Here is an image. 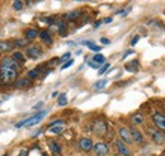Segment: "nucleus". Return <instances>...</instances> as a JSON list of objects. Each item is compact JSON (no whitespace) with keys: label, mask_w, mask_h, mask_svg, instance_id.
<instances>
[{"label":"nucleus","mask_w":165,"mask_h":156,"mask_svg":"<svg viewBox=\"0 0 165 156\" xmlns=\"http://www.w3.org/2000/svg\"><path fill=\"white\" fill-rule=\"evenodd\" d=\"M42 156H47V155H46V154H43V155H42Z\"/></svg>","instance_id":"nucleus-43"},{"label":"nucleus","mask_w":165,"mask_h":156,"mask_svg":"<svg viewBox=\"0 0 165 156\" xmlns=\"http://www.w3.org/2000/svg\"><path fill=\"white\" fill-rule=\"evenodd\" d=\"M79 146L82 151H90L94 146H93V142L90 138H87V137H82L80 141H79Z\"/></svg>","instance_id":"nucleus-12"},{"label":"nucleus","mask_w":165,"mask_h":156,"mask_svg":"<svg viewBox=\"0 0 165 156\" xmlns=\"http://www.w3.org/2000/svg\"><path fill=\"white\" fill-rule=\"evenodd\" d=\"M132 53H133V51H132V50L127 51V52H126L125 55H123V59H126V57H127V56H128V55H132Z\"/></svg>","instance_id":"nucleus-37"},{"label":"nucleus","mask_w":165,"mask_h":156,"mask_svg":"<svg viewBox=\"0 0 165 156\" xmlns=\"http://www.w3.org/2000/svg\"><path fill=\"white\" fill-rule=\"evenodd\" d=\"M70 56H71V55H70V52H66V53L62 56V57L60 59V61H67L69 59H70Z\"/></svg>","instance_id":"nucleus-33"},{"label":"nucleus","mask_w":165,"mask_h":156,"mask_svg":"<svg viewBox=\"0 0 165 156\" xmlns=\"http://www.w3.org/2000/svg\"><path fill=\"white\" fill-rule=\"evenodd\" d=\"M66 23L64 22V20H61V19H59L57 20V29H59V33H60V36H66Z\"/></svg>","instance_id":"nucleus-18"},{"label":"nucleus","mask_w":165,"mask_h":156,"mask_svg":"<svg viewBox=\"0 0 165 156\" xmlns=\"http://www.w3.org/2000/svg\"><path fill=\"white\" fill-rule=\"evenodd\" d=\"M88 65H89L90 67H93V69H99V66H100V65L95 64V62H93V61H89V62H88Z\"/></svg>","instance_id":"nucleus-34"},{"label":"nucleus","mask_w":165,"mask_h":156,"mask_svg":"<svg viewBox=\"0 0 165 156\" xmlns=\"http://www.w3.org/2000/svg\"><path fill=\"white\" fill-rule=\"evenodd\" d=\"M38 75H39V67H36V69L31 70V71H28V74H27V78H29L32 80V79H37Z\"/></svg>","instance_id":"nucleus-24"},{"label":"nucleus","mask_w":165,"mask_h":156,"mask_svg":"<svg viewBox=\"0 0 165 156\" xmlns=\"http://www.w3.org/2000/svg\"><path fill=\"white\" fill-rule=\"evenodd\" d=\"M153 122L158 130L165 133V116H163L161 113H154L153 114Z\"/></svg>","instance_id":"nucleus-5"},{"label":"nucleus","mask_w":165,"mask_h":156,"mask_svg":"<svg viewBox=\"0 0 165 156\" xmlns=\"http://www.w3.org/2000/svg\"><path fill=\"white\" fill-rule=\"evenodd\" d=\"M146 132H147V135L153 138L156 144H164L165 142V135H164V132H161L160 130H158L156 127H147L146 128Z\"/></svg>","instance_id":"nucleus-3"},{"label":"nucleus","mask_w":165,"mask_h":156,"mask_svg":"<svg viewBox=\"0 0 165 156\" xmlns=\"http://www.w3.org/2000/svg\"><path fill=\"white\" fill-rule=\"evenodd\" d=\"M27 56H28L29 59L36 60V59L42 56V50H41L39 46H31V47L27 48Z\"/></svg>","instance_id":"nucleus-8"},{"label":"nucleus","mask_w":165,"mask_h":156,"mask_svg":"<svg viewBox=\"0 0 165 156\" xmlns=\"http://www.w3.org/2000/svg\"><path fill=\"white\" fill-rule=\"evenodd\" d=\"M103 22H104V23H111V22H112V18H104Z\"/></svg>","instance_id":"nucleus-38"},{"label":"nucleus","mask_w":165,"mask_h":156,"mask_svg":"<svg viewBox=\"0 0 165 156\" xmlns=\"http://www.w3.org/2000/svg\"><path fill=\"white\" fill-rule=\"evenodd\" d=\"M14 87L17 89H28L32 87V80L29 78H22V79H18L16 82H14Z\"/></svg>","instance_id":"nucleus-9"},{"label":"nucleus","mask_w":165,"mask_h":156,"mask_svg":"<svg viewBox=\"0 0 165 156\" xmlns=\"http://www.w3.org/2000/svg\"><path fill=\"white\" fill-rule=\"evenodd\" d=\"M13 59H14L18 64H23L24 61H25V59H24V55L22 53V52H14L13 53V56H11Z\"/></svg>","instance_id":"nucleus-21"},{"label":"nucleus","mask_w":165,"mask_h":156,"mask_svg":"<svg viewBox=\"0 0 165 156\" xmlns=\"http://www.w3.org/2000/svg\"><path fill=\"white\" fill-rule=\"evenodd\" d=\"M41 105H42V103H38L37 105H34V107H33V109H37V108H39Z\"/></svg>","instance_id":"nucleus-41"},{"label":"nucleus","mask_w":165,"mask_h":156,"mask_svg":"<svg viewBox=\"0 0 165 156\" xmlns=\"http://www.w3.org/2000/svg\"><path fill=\"white\" fill-rule=\"evenodd\" d=\"M52 133H61L62 131H64V127L62 126H53V127H51V130H50Z\"/></svg>","instance_id":"nucleus-28"},{"label":"nucleus","mask_w":165,"mask_h":156,"mask_svg":"<svg viewBox=\"0 0 165 156\" xmlns=\"http://www.w3.org/2000/svg\"><path fill=\"white\" fill-rule=\"evenodd\" d=\"M131 121H132V123H135V124H141V123L144 122V116L140 114V113H137V114L132 116Z\"/></svg>","instance_id":"nucleus-23"},{"label":"nucleus","mask_w":165,"mask_h":156,"mask_svg":"<svg viewBox=\"0 0 165 156\" xmlns=\"http://www.w3.org/2000/svg\"><path fill=\"white\" fill-rule=\"evenodd\" d=\"M17 78H18V71L9 67L0 66V84L9 85L11 82H14Z\"/></svg>","instance_id":"nucleus-1"},{"label":"nucleus","mask_w":165,"mask_h":156,"mask_svg":"<svg viewBox=\"0 0 165 156\" xmlns=\"http://www.w3.org/2000/svg\"><path fill=\"white\" fill-rule=\"evenodd\" d=\"M100 42L103 45H109V39H107V38H100Z\"/></svg>","instance_id":"nucleus-36"},{"label":"nucleus","mask_w":165,"mask_h":156,"mask_svg":"<svg viewBox=\"0 0 165 156\" xmlns=\"http://www.w3.org/2000/svg\"><path fill=\"white\" fill-rule=\"evenodd\" d=\"M89 50H91V51H94V52H99V51L102 50V47L93 43V45H90V46H89Z\"/></svg>","instance_id":"nucleus-30"},{"label":"nucleus","mask_w":165,"mask_h":156,"mask_svg":"<svg viewBox=\"0 0 165 156\" xmlns=\"http://www.w3.org/2000/svg\"><path fill=\"white\" fill-rule=\"evenodd\" d=\"M139 39H140V36H135V37H133V39H132V42H131V45H132V46H135V45L137 43V42H139Z\"/></svg>","instance_id":"nucleus-35"},{"label":"nucleus","mask_w":165,"mask_h":156,"mask_svg":"<svg viewBox=\"0 0 165 156\" xmlns=\"http://www.w3.org/2000/svg\"><path fill=\"white\" fill-rule=\"evenodd\" d=\"M108 69H109V64H105V65H104V66H103V67L99 70V71H98V74H99V75H103V74L107 71Z\"/></svg>","instance_id":"nucleus-31"},{"label":"nucleus","mask_w":165,"mask_h":156,"mask_svg":"<svg viewBox=\"0 0 165 156\" xmlns=\"http://www.w3.org/2000/svg\"><path fill=\"white\" fill-rule=\"evenodd\" d=\"M93 149H94V152H95V155H97V156H104V155H107L109 152L108 146L105 144H102V142L95 144Z\"/></svg>","instance_id":"nucleus-10"},{"label":"nucleus","mask_w":165,"mask_h":156,"mask_svg":"<svg viewBox=\"0 0 165 156\" xmlns=\"http://www.w3.org/2000/svg\"><path fill=\"white\" fill-rule=\"evenodd\" d=\"M107 82H108V81H107L105 79L97 81V82L94 84V89H95V90H100V89H103V88L105 87V85H107Z\"/></svg>","instance_id":"nucleus-26"},{"label":"nucleus","mask_w":165,"mask_h":156,"mask_svg":"<svg viewBox=\"0 0 165 156\" xmlns=\"http://www.w3.org/2000/svg\"><path fill=\"white\" fill-rule=\"evenodd\" d=\"M50 149H51V151H52L55 155H57V154L61 152L60 145H59L57 142H55V141H51V142H50Z\"/></svg>","instance_id":"nucleus-20"},{"label":"nucleus","mask_w":165,"mask_h":156,"mask_svg":"<svg viewBox=\"0 0 165 156\" xmlns=\"http://www.w3.org/2000/svg\"><path fill=\"white\" fill-rule=\"evenodd\" d=\"M14 45L20 46V47H24V46L28 45V39H18V41L14 42Z\"/></svg>","instance_id":"nucleus-29"},{"label":"nucleus","mask_w":165,"mask_h":156,"mask_svg":"<svg viewBox=\"0 0 165 156\" xmlns=\"http://www.w3.org/2000/svg\"><path fill=\"white\" fill-rule=\"evenodd\" d=\"M52 96H53V98L57 96V91H53V93H52Z\"/></svg>","instance_id":"nucleus-42"},{"label":"nucleus","mask_w":165,"mask_h":156,"mask_svg":"<svg viewBox=\"0 0 165 156\" xmlns=\"http://www.w3.org/2000/svg\"><path fill=\"white\" fill-rule=\"evenodd\" d=\"M100 25V22H95L94 23V28H97V27H99Z\"/></svg>","instance_id":"nucleus-40"},{"label":"nucleus","mask_w":165,"mask_h":156,"mask_svg":"<svg viewBox=\"0 0 165 156\" xmlns=\"http://www.w3.org/2000/svg\"><path fill=\"white\" fill-rule=\"evenodd\" d=\"M46 114H47V110H46V109H45V110H41V112H38V113H37V114H34V116H32V117H29V118H27V119H24V121L19 122V123H17V128H19V127H22V126L32 127V126H34V124L39 123V122H41V119H42Z\"/></svg>","instance_id":"nucleus-2"},{"label":"nucleus","mask_w":165,"mask_h":156,"mask_svg":"<svg viewBox=\"0 0 165 156\" xmlns=\"http://www.w3.org/2000/svg\"><path fill=\"white\" fill-rule=\"evenodd\" d=\"M3 156H8V155H7V154H5V155H3Z\"/></svg>","instance_id":"nucleus-44"},{"label":"nucleus","mask_w":165,"mask_h":156,"mask_svg":"<svg viewBox=\"0 0 165 156\" xmlns=\"http://www.w3.org/2000/svg\"><path fill=\"white\" fill-rule=\"evenodd\" d=\"M39 37H41V39H42L45 43H48V45H51L52 43V39H51V36H50V33L47 32V31H42L39 33Z\"/></svg>","instance_id":"nucleus-19"},{"label":"nucleus","mask_w":165,"mask_h":156,"mask_svg":"<svg viewBox=\"0 0 165 156\" xmlns=\"http://www.w3.org/2000/svg\"><path fill=\"white\" fill-rule=\"evenodd\" d=\"M80 16H81V13H80L79 10H73V11H70V13H67V14H66V16H65V19L71 22V20L78 19Z\"/></svg>","instance_id":"nucleus-16"},{"label":"nucleus","mask_w":165,"mask_h":156,"mask_svg":"<svg viewBox=\"0 0 165 156\" xmlns=\"http://www.w3.org/2000/svg\"><path fill=\"white\" fill-rule=\"evenodd\" d=\"M13 48V43L9 41H0V53L8 52Z\"/></svg>","instance_id":"nucleus-15"},{"label":"nucleus","mask_w":165,"mask_h":156,"mask_svg":"<svg viewBox=\"0 0 165 156\" xmlns=\"http://www.w3.org/2000/svg\"><path fill=\"white\" fill-rule=\"evenodd\" d=\"M93 132L98 136H103L107 132V123L103 119H97L93 126Z\"/></svg>","instance_id":"nucleus-6"},{"label":"nucleus","mask_w":165,"mask_h":156,"mask_svg":"<svg viewBox=\"0 0 165 156\" xmlns=\"http://www.w3.org/2000/svg\"><path fill=\"white\" fill-rule=\"evenodd\" d=\"M19 156H27V151L25 150H22L20 154H19Z\"/></svg>","instance_id":"nucleus-39"},{"label":"nucleus","mask_w":165,"mask_h":156,"mask_svg":"<svg viewBox=\"0 0 165 156\" xmlns=\"http://www.w3.org/2000/svg\"><path fill=\"white\" fill-rule=\"evenodd\" d=\"M119 137L122 140L123 144H132L133 140H132V136H131V132H130V128H126V127H121L119 128Z\"/></svg>","instance_id":"nucleus-7"},{"label":"nucleus","mask_w":165,"mask_h":156,"mask_svg":"<svg viewBox=\"0 0 165 156\" xmlns=\"http://www.w3.org/2000/svg\"><path fill=\"white\" fill-rule=\"evenodd\" d=\"M130 132H131L133 142H136V144H142L144 142V136L139 130L136 128V127H130Z\"/></svg>","instance_id":"nucleus-11"},{"label":"nucleus","mask_w":165,"mask_h":156,"mask_svg":"<svg viewBox=\"0 0 165 156\" xmlns=\"http://www.w3.org/2000/svg\"><path fill=\"white\" fill-rule=\"evenodd\" d=\"M93 62H95V64H98V65H102L103 62H105V57L103 55H100V53H97L93 57Z\"/></svg>","instance_id":"nucleus-25"},{"label":"nucleus","mask_w":165,"mask_h":156,"mask_svg":"<svg viewBox=\"0 0 165 156\" xmlns=\"http://www.w3.org/2000/svg\"><path fill=\"white\" fill-rule=\"evenodd\" d=\"M116 147H117V150H118V152L121 154V155H123V156H130L131 155V151L126 147V145L122 142V141H119V140H117L116 141Z\"/></svg>","instance_id":"nucleus-13"},{"label":"nucleus","mask_w":165,"mask_h":156,"mask_svg":"<svg viewBox=\"0 0 165 156\" xmlns=\"http://www.w3.org/2000/svg\"><path fill=\"white\" fill-rule=\"evenodd\" d=\"M125 69L127 70V71H130V73H137L140 70V64H139V61H137V60H133V61L126 64Z\"/></svg>","instance_id":"nucleus-14"},{"label":"nucleus","mask_w":165,"mask_h":156,"mask_svg":"<svg viewBox=\"0 0 165 156\" xmlns=\"http://www.w3.org/2000/svg\"><path fill=\"white\" fill-rule=\"evenodd\" d=\"M73 62H74L73 60H69L67 62H65V64L62 65V67H61V70H65V69H67V67H70V66L73 65Z\"/></svg>","instance_id":"nucleus-32"},{"label":"nucleus","mask_w":165,"mask_h":156,"mask_svg":"<svg viewBox=\"0 0 165 156\" xmlns=\"http://www.w3.org/2000/svg\"><path fill=\"white\" fill-rule=\"evenodd\" d=\"M37 36H38V31L34 29V28H31V29L25 32V39H28V41H33Z\"/></svg>","instance_id":"nucleus-17"},{"label":"nucleus","mask_w":165,"mask_h":156,"mask_svg":"<svg viewBox=\"0 0 165 156\" xmlns=\"http://www.w3.org/2000/svg\"><path fill=\"white\" fill-rule=\"evenodd\" d=\"M23 7H24V4H23V2H20V0H17V2L13 3V9L17 10V11L22 10V9H23Z\"/></svg>","instance_id":"nucleus-27"},{"label":"nucleus","mask_w":165,"mask_h":156,"mask_svg":"<svg viewBox=\"0 0 165 156\" xmlns=\"http://www.w3.org/2000/svg\"><path fill=\"white\" fill-rule=\"evenodd\" d=\"M0 66L13 69V70H16V71H19L20 70V65L13 57H10V56H5L4 59H2V61H0Z\"/></svg>","instance_id":"nucleus-4"},{"label":"nucleus","mask_w":165,"mask_h":156,"mask_svg":"<svg viewBox=\"0 0 165 156\" xmlns=\"http://www.w3.org/2000/svg\"><path fill=\"white\" fill-rule=\"evenodd\" d=\"M57 104H59L60 107H65V105L67 104V96H66V94H65V93H62V94H60V95H59Z\"/></svg>","instance_id":"nucleus-22"}]
</instances>
